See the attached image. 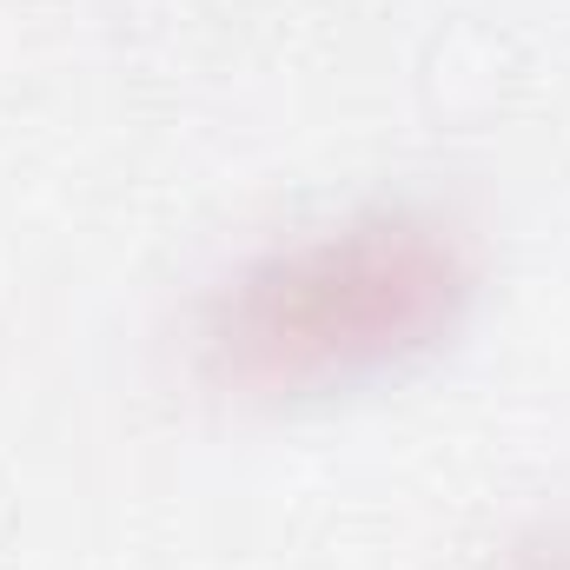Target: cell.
I'll return each instance as SVG.
<instances>
[{
	"label": "cell",
	"instance_id": "1",
	"mask_svg": "<svg viewBox=\"0 0 570 570\" xmlns=\"http://www.w3.org/2000/svg\"><path fill=\"white\" fill-rule=\"evenodd\" d=\"M471 259L419 213H365L273 246L206 312V358L253 392H305L431 345L464 305Z\"/></svg>",
	"mask_w": 570,
	"mask_h": 570
},
{
	"label": "cell",
	"instance_id": "2",
	"mask_svg": "<svg viewBox=\"0 0 570 570\" xmlns=\"http://www.w3.org/2000/svg\"><path fill=\"white\" fill-rule=\"evenodd\" d=\"M504 570H570V538L558 531V538H538L531 551H518Z\"/></svg>",
	"mask_w": 570,
	"mask_h": 570
}]
</instances>
